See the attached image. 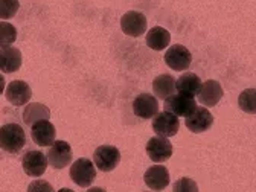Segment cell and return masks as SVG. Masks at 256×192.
<instances>
[{"label":"cell","mask_w":256,"mask_h":192,"mask_svg":"<svg viewBox=\"0 0 256 192\" xmlns=\"http://www.w3.org/2000/svg\"><path fill=\"white\" fill-rule=\"evenodd\" d=\"M214 125V116L206 107H196L189 116H186V126L192 133H204Z\"/></svg>","instance_id":"12"},{"label":"cell","mask_w":256,"mask_h":192,"mask_svg":"<svg viewBox=\"0 0 256 192\" xmlns=\"http://www.w3.org/2000/svg\"><path fill=\"white\" fill-rule=\"evenodd\" d=\"M16 40H17V29L8 22H0V48L11 46Z\"/></svg>","instance_id":"22"},{"label":"cell","mask_w":256,"mask_h":192,"mask_svg":"<svg viewBox=\"0 0 256 192\" xmlns=\"http://www.w3.org/2000/svg\"><path fill=\"white\" fill-rule=\"evenodd\" d=\"M70 178L80 188H88L96 178V166L88 158H78L70 166Z\"/></svg>","instance_id":"4"},{"label":"cell","mask_w":256,"mask_h":192,"mask_svg":"<svg viewBox=\"0 0 256 192\" xmlns=\"http://www.w3.org/2000/svg\"><path fill=\"white\" fill-rule=\"evenodd\" d=\"M145 184L152 190H162L170 184V171L162 165H154L144 174Z\"/></svg>","instance_id":"16"},{"label":"cell","mask_w":256,"mask_h":192,"mask_svg":"<svg viewBox=\"0 0 256 192\" xmlns=\"http://www.w3.org/2000/svg\"><path fill=\"white\" fill-rule=\"evenodd\" d=\"M146 46L152 50H164L171 43V34L162 26H154L146 34Z\"/></svg>","instance_id":"18"},{"label":"cell","mask_w":256,"mask_h":192,"mask_svg":"<svg viewBox=\"0 0 256 192\" xmlns=\"http://www.w3.org/2000/svg\"><path fill=\"white\" fill-rule=\"evenodd\" d=\"M146 17L139 11H128L120 18V29L128 37H140L146 32Z\"/></svg>","instance_id":"6"},{"label":"cell","mask_w":256,"mask_h":192,"mask_svg":"<svg viewBox=\"0 0 256 192\" xmlns=\"http://www.w3.org/2000/svg\"><path fill=\"white\" fill-rule=\"evenodd\" d=\"M49 118H50V110L46 106L38 104V102H30L28 107H24V112H23V122L29 126L37 120L49 119Z\"/></svg>","instance_id":"21"},{"label":"cell","mask_w":256,"mask_h":192,"mask_svg":"<svg viewBox=\"0 0 256 192\" xmlns=\"http://www.w3.org/2000/svg\"><path fill=\"white\" fill-rule=\"evenodd\" d=\"M133 113L140 119H151L158 113V101L150 93H140L133 101Z\"/></svg>","instance_id":"13"},{"label":"cell","mask_w":256,"mask_h":192,"mask_svg":"<svg viewBox=\"0 0 256 192\" xmlns=\"http://www.w3.org/2000/svg\"><path fill=\"white\" fill-rule=\"evenodd\" d=\"M254 88H247L244 90L241 94H240V100H238V104L241 107V110H244L246 113H250V114H254L256 112V102H254Z\"/></svg>","instance_id":"23"},{"label":"cell","mask_w":256,"mask_h":192,"mask_svg":"<svg viewBox=\"0 0 256 192\" xmlns=\"http://www.w3.org/2000/svg\"><path fill=\"white\" fill-rule=\"evenodd\" d=\"M198 188H197V183L192 180V178H188V177H183V178H180L176 184H174V190L176 192H182V190H184V192H188V190H197Z\"/></svg>","instance_id":"25"},{"label":"cell","mask_w":256,"mask_h":192,"mask_svg":"<svg viewBox=\"0 0 256 192\" xmlns=\"http://www.w3.org/2000/svg\"><path fill=\"white\" fill-rule=\"evenodd\" d=\"M4 90H5V78L2 76V74H0V94L4 93Z\"/></svg>","instance_id":"26"},{"label":"cell","mask_w":256,"mask_h":192,"mask_svg":"<svg viewBox=\"0 0 256 192\" xmlns=\"http://www.w3.org/2000/svg\"><path fill=\"white\" fill-rule=\"evenodd\" d=\"M178 128H180L178 116H176L166 110L162 113H157L152 118V130L157 136L172 138L178 133Z\"/></svg>","instance_id":"5"},{"label":"cell","mask_w":256,"mask_h":192,"mask_svg":"<svg viewBox=\"0 0 256 192\" xmlns=\"http://www.w3.org/2000/svg\"><path fill=\"white\" fill-rule=\"evenodd\" d=\"M145 150H146L148 157L156 164L166 162L172 156V144L168 140V138H162V136L150 139Z\"/></svg>","instance_id":"8"},{"label":"cell","mask_w":256,"mask_h":192,"mask_svg":"<svg viewBox=\"0 0 256 192\" xmlns=\"http://www.w3.org/2000/svg\"><path fill=\"white\" fill-rule=\"evenodd\" d=\"M198 101L204 106V107H214L216 106L221 98H222V87L218 81L215 80H208L206 82L202 84L198 93Z\"/></svg>","instance_id":"15"},{"label":"cell","mask_w":256,"mask_h":192,"mask_svg":"<svg viewBox=\"0 0 256 192\" xmlns=\"http://www.w3.org/2000/svg\"><path fill=\"white\" fill-rule=\"evenodd\" d=\"M202 87V80L192 72H186L183 74L177 81H176V90L178 93L188 94V96H197L198 90Z\"/></svg>","instance_id":"20"},{"label":"cell","mask_w":256,"mask_h":192,"mask_svg":"<svg viewBox=\"0 0 256 192\" xmlns=\"http://www.w3.org/2000/svg\"><path fill=\"white\" fill-rule=\"evenodd\" d=\"M165 62L172 70H186L192 62V55L188 48L174 44L165 52Z\"/></svg>","instance_id":"10"},{"label":"cell","mask_w":256,"mask_h":192,"mask_svg":"<svg viewBox=\"0 0 256 192\" xmlns=\"http://www.w3.org/2000/svg\"><path fill=\"white\" fill-rule=\"evenodd\" d=\"M22 166L23 171L29 177H40L46 172L48 168V158L46 154L42 151H28L22 157Z\"/></svg>","instance_id":"9"},{"label":"cell","mask_w":256,"mask_h":192,"mask_svg":"<svg viewBox=\"0 0 256 192\" xmlns=\"http://www.w3.org/2000/svg\"><path fill=\"white\" fill-rule=\"evenodd\" d=\"M152 92L156 94V98L165 101L168 96L176 93V80H174V76L170 75V74L158 75L152 81Z\"/></svg>","instance_id":"19"},{"label":"cell","mask_w":256,"mask_h":192,"mask_svg":"<svg viewBox=\"0 0 256 192\" xmlns=\"http://www.w3.org/2000/svg\"><path fill=\"white\" fill-rule=\"evenodd\" d=\"M94 166L102 172L113 171L120 162V152L116 146L112 145H101L93 152Z\"/></svg>","instance_id":"3"},{"label":"cell","mask_w":256,"mask_h":192,"mask_svg":"<svg viewBox=\"0 0 256 192\" xmlns=\"http://www.w3.org/2000/svg\"><path fill=\"white\" fill-rule=\"evenodd\" d=\"M30 96H32V90L29 84L24 81L16 80L6 86V100L16 107H22L28 104L30 101Z\"/></svg>","instance_id":"14"},{"label":"cell","mask_w":256,"mask_h":192,"mask_svg":"<svg viewBox=\"0 0 256 192\" xmlns=\"http://www.w3.org/2000/svg\"><path fill=\"white\" fill-rule=\"evenodd\" d=\"M22 68V52L14 46L0 48V72L14 74Z\"/></svg>","instance_id":"17"},{"label":"cell","mask_w":256,"mask_h":192,"mask_svg":"<svg viewBox=\"0 0 256 192\" xmlns=\"http://www.w3.org/2000/svg\"><path fill=\"white\" fill-rule=\"evenodd\" d=\"M197 107V101L192 96L178 93V94H171L165 100V110L176 114V116H189Z\"/></svg>","instance_id":"7"},{"label":"cell","mask_w":256,"mask_h":192,"mask_svg":"<svg viewBox=\"0 0 256 192\" xmlns=\"http://www.w3.org/2000/svg\"><path fill=\"white\" fill-rule=\"evenodd\" d=\"M30 136L34 144L38 146H49L55 140L56 132H55V125L49 122V119H42L37 120L30 125Z\"/></svg>","instance_id":"11"},{"label":"cell","mask_w":256,"mask_h":192,"mask_svg":"<svg viewBox=\"0 0 256 192\" xmlns=\"http://www.w3.org/2000/svg\"><path fill=\"white\" fill-rule=\"evenodd\" d=\"M48 164L55 168V170H62L68 165H70L72 158H74V151L70 148V145L64 140H54L52 145H49L48 154Z\"/></svg>","instance_id":"2"},{"label":"cell","mask_w":256,"mask_h":192,"mask_svg":"<svg viewBox=\"0 0 256 192\" xmlns=\"http://www.w3.org/2000/svg\"><path fill=\"white\" fill-rule=\"evenodd\" d=\"M20 8L18 0H0V18L10 20L12 18Z\"/></svg>","instance_id":"24"},{"label":"cell","mask_w":256,"mask_h":192,"mask_svg":"<svg viewBox=\"0 0 256 192\" xmlns=\"http://www.w3.org/2000/svg\"><path fill=\"white\" fill-rule=\"evenodd\" d=\"M26 145L24 130L18 124H6L0 126V148L10 154H17Z\"/></svg>","instance_id":"1"}]
</instances>
